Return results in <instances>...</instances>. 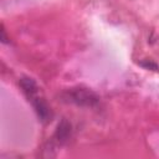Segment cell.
I'll return each instance as SVG.
<instances>
[{
	"mask_svg": "<svg viewBox=\"0 0 159 159\" xmlns=\"http://www.w3.org/2000/svg\"><path fill=\"white\" fill-rule=\"evenodd\" d=\"M1 41L2 42H7V37H6V34H5V30H4L2 26H1Z\"/></svg>",
	"mask_w": 159,
	"mask_h": 159,
	"instance_id": "6",
	"label": "cell"
},
{
	"mask_svg": "<svg viewBox=\"0 0 159 159\" xmlns=\"http://www.w3.org/2000/svg\"><path fill=\"white\" fill-rule=\"evenodd\" d=\"M71 129H72V128H71V124H70L66 119L61 120V123L57 125V129H56V133H55L56 140H57L60 144L66 143V142L70 139V137H71V132H72Z\"/></svg>",
	"mask_w": 159,
	"mask_h": 159,
	"instance_id": "3",
	"label": "cell"
},
{
	"mask_svg": "<svg viewBox=\"0 0 159 159\" xmlns=\"http://www.w3.org/2000/svg\"><path fill=\"white\" fill-rule=\"evenodd\" d=\"M142 65L144 67H147V68H153L154 71H158V66L154 62H152L150 60H145V62H142Z\"/></svg>",
	"mask_w": 159,
	"mask_h": 159,
	"instance_id": "5",
	"label": "cell"
},
{
	"mask_svg": "<svg viewBox=\"0 0 159 159\" xmlns=\"http://www.w3.org/2000/svg\"><path fill=\"white\" fill-rule=\"evenodd\" d=\"M19 83H20V87L22 88V92H24V93L26 94V97L29 98V101L32 99L34 97H36L39 88H37V84L35 83L34 80H31V78H29V77H22Z\"/></svg>",
	"mask_w": 159,
	"mask_h": 159,
	"instance_id": "4",
	"label": "cell"
},
{
	"mask_svg": "<svg viewBox=\"0 0 159 159\" xmlns=\"http://www.w3.org/2000/svg\"><path fill=\"white\" fill-rule=\"evenodd\" d=\"M31 101V103H32V106H34V108H35V111H36V113H37V116H39V118L42 120V122H47L50 118H51V111H50V107L47 106V103L42 99V98H40V97H34L32 99H30Z\"/></svg>",
	"mask_w": 159,
	"mask_h": 159,
	"instance_id": "2",
	"label": "cell"
},
{
	"mask_svg": "<svg viewBox=\"0 0 159 159\" xmlns=\"http://www.w3.org/2000/svg\"><path fill=\"white\" fill-rule=\"evenodd\" d=\"M63 97L65 99H67V102H71L82 107H93L98 103V99H99L94 92L87 88H81V87L71 88L65 93Z\"/></svg>",
	"mask_w": 159,
	"mask_h": 159,
	"instance_id": "1",
	"label": "cell"
}]
</instances>
